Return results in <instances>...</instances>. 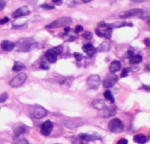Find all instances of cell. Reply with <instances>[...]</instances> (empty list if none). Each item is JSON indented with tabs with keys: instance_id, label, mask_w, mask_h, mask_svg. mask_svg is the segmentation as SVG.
<instances>
[{
	"instance_id": "34",
	"label": "cell",
	"mask_w": 150,
	"mask_h": 144,
	"mask_svg": "<svg viewBox=\"0 0 150 144\" xmlns=\"http://www.w3.org/2000/svg\"><path fill=\"white\" fill-rule=\"evenodd\" d=\"M40 68L41 69H43V70H48L50 68V66L47 62H42L41 63V65H40Z\"/></svg>"
},
{
	"instance_id": "29",
	"label": "cell",
	"mask_w": 150,
	"mask_h": 144,
	"mask_svg": "<svg viewBox=\"0 0 150 144\" xmlns=\"http://www.w3.org/2000/svg\"><path fill=\"white\" fill-rule=\"evenodd\" d=\"M8 98V94L7 92H3L0 95V103H4Z\"/></svg>"
},
{
	"instance_id": "17",
	"label": "cell",
	"mask_w": 150,
	"mask_h": 144,
	"mask_svg": "<svg viewBox=\"0 0 150 144\" xmlns=\"http://www.w3.org/2000/svg\"><path fill=\"white\" fill-rule=\"evenodd\" d=\"M45 56H46L47 60L50 63H55V62L57 61L58 58H57V55L56 53L53 51V50L50 49V50H48L45 53Z\"/></svg>"
},
{
	"instance_id": "14",
	"label": "cell",
	"mask_w": 150,
	"mask_h": 144,
	"mask_svg": "<svg viewBox=\"0 0 150 144\" xmlns=\"http://www.w3.org/2000/svg\"><path fill=\"white\" fill-rule=\"evenodd\" d=\"M83 50L84 53H86L87 56L89 58H92L94 56V54L96 53L97 50H96V48L93 45L90 44H86L83 47Z\"/></svg>"
},
{
	"instance_id": "7",
	"label": "cell",
	"mask_w": 150,
	"mask_h": 144,
	"mask_svg": "<svg viewBox=\"0 0 150 144\" xmlns=\"http://www.w3.org/2000/svg\"><path fill=\"white\" fill-rule=\"evenodd\" d=\"M47 110H45V108L41 106H35L33 109V112H32L33 116L37 119L44 118V117L47 116Z\"/></svg>"
},
{
	"instance_id": "37",
	"label": "cell",
	"mask_w": 150,
	"mask_h": 144,
	"mask_svg": "<svg viewBox=\"0 0 150 144\" xmlns=\"http://www.w3.org/2000/svg\"><path fill=\"white\" fill-rule=\"evenodd\" d=\"M5 5H6V3L4 0H0V11L3 10L5 8Z\"/></svg>"
},
{
	"instance_id": "40",
	"label": "cell",
	"mask_w": 150,
	"mask_h": 144,
	"mask_svg": "<svg viewBox=\"0 0 150 144\" xmlns=\"http://www.w3.org/2000/svg\"><path fill=\"white\" fill-rule=\"evenodd\" d=\"M144 44H145L147 47H150V38H145V39H144Z\"/></svg>"
},
{
	"instance_id": "36",
	"label": "cell",
	"mask_w": 150,
	"mask_h": 144,
	"mask_svg": "<svg viewBox=\"0 0 150 144\" xmlns=\"http://www.w3.org/2000/svg\"><path fill=\"white\" fill-rule=\"evenodd\" d=\"M9 20H10V19H9V17H4L3 19H0V25L7 23L9 22Z\"/></svg>"
},
{
	"instance_id": "4",
	"label": "cell",
	"mask_w": 150,
	"mask_h": 144,
	"mask_svg": "<svg viewBox=\"0 0 150 144\" xmlns=\"http://www.w3.org/2000/svg\"><path fill=\"white\" fill-rule=\"evenodd\" d=\"M144 11L140 8H134L131 9V10L125 11L121 12L119 16L122 19H127V18H131L133 17H142L143 14H144Z\"/></svg>"
},
{
	"instance_id": "31",
	"label": "cell",
	"mask_w": 150,
	"mask_h": 144,
	"mask_svg": "<svg viewBox=\"0 0 150 144\" xmlns=\"http://www.w3.org/2000/svg\"><path fill=\"white\" fill-rule=\"evenodd\" d=\"M74 58L76 59V60H77V62H80V61H81L83 59V57L81 53H77V52H74Z\"/></svg>"
},
{
	"instance_id": "30",
	"label": "cell",
	"mask_w": 150,
	"mask_h": 144,
	"mask_svg": "<svg viewBox=\"0 0 150 144\" xmlns=\"http://www.w3.org/2000/svg\"><path fill=\"white\" fill-rule=\"evenodd\" d=\"M131 70V68H125L122 70V72L121 73V77L122 78H124V77H128V73L130 72V71Z\"/></svg>"
},
{
	"instance_id": "19",
	"label": "cell",
	"mask_w": 150,
	"mask_h": 144,
	"mask_svg": "<svg viewBox=\"0 0 150 144\" xmlns=\"http://www.w3.org/2000/svg\"><path fill=\"white\" fill-rule=\"evenodd\" d=\"M120 69H121V63L119 61H117V60L112 61L110 65L109 70L112 74H114L116 72L119 71Z\"/></svg>"
},
{
	"instance_id": "8",
	"label": "cell",
	"mask_w": 150,
	"mask_h": 144,
	"mask_svg": "<svg viewBox=\"0 0 150 144\" xmlns=\"http://www.w3.org/2000/svg\"><path fill=\"white\" fill-rule=\"evenodd\" d=\"M118 80H119V77H118L117 75H116V74H110L103 80V86L107 88V89L112 87L117 83Z\"/></svg>"
},
{
	"instance_id": "42",
	"label": "cell",
	"mask_w": 150,
	"mask_h": 144,
	"mask_svg": "<svg viewBox=\"0 0 150 144\" xmlns=\"http://www.w3.org/2000/svg\"><path fill=\"white\" fill-rule=\"evenodd\" d=\"M142 89H144V90H146V91H147V92H150V86H145V85H144V86L142 87Z\"/></svg>"
},
{
	"instance_id": "3",
	"label": "cell",
	"mask_w": 150,
	"mask_h": 144,
	"mask_svg": "<svg viewBox=\"0 0 150 144\" xmlns=\"http://www.w3.org/2000/svg\"><path fill=\"white\" fill-rule=\"evenodd\" d=\"M108 128L112 133L120 134L124 130V125L120 119L115 118L110 120L108 123Z\"/></svg>"
},
{
	"instance_id": "39",
	"label": "cell",
	"mask_w": 150,
	"mask_h": 144,
	"mask_svg": "<svg viewBox=\"0 0 150 144\" xmlns=\"http://www.w3.org/2000/svg\"><path fill=\"white\" fill-rule=\"evenodd\" d=\"M134 52L132 51V50H128V52H127V53H126V57L127 58H129V59H131V58H132V57L134 56Z\"/></svg>"
},
{
	"instance_id": "12",
	"label": "cell",
	"mask_w": 150,
	"mask_h": 144,
	"mask_svg": "<svg viewBox=\"0 0 150 144\" xmlns=\"http://www.w3.org/2000/svg\"><path fill=\"white\" fill-rule=\"evenodd\" d=\"M96 33L99 37H104V38H107V39H110L112 33V29L110 27L109 25H108V27H106L104 30H101L100 29H96Z\"/></svg>"
},
{
	"instance_id": "6",
	"label": "cell",
	"mask_w": 150,
	"mask_h": 144,
	"mask_svg": "<svg viewBox=\"0 0 150 144\" xmlns=\"http://www.w3.org/2000/svg\"><path fill=\"white\" fill-rule=\"evenodd\" d=\"M86 84L89 89H97L101 84V78L97 74H92L87 79Z\"/></svg>"
},
{
	"instance_id": "35",
	"label": "cell",
	"mask_w": 150,
	"mask_h": 144,
	"mask_svg": "<svg viewBox=\"0 0 150 144\" xmlns=\"http://www.w3.org/2000/svg\"><path fill=\"white\" fill-rule=\"evenodd\" d=\"M83 31V27L82 26H80V25H77L74 29L75 33H80Z\"/></svg>"
},
{
	"instance_id": "11",
	"label": "cell",
	"mask_w": 150,
	"mask_h": 144,
	"mask_svg": "<svg viewBox=\"0 0 150 144\" xmlns=\"http://www.w3.org/2000/svg\"><path fill=\"white\" fill-rule=\"evenodd\" d=\"M78 137L82 140L88 141V142L101 140V137L97 133H94V134H80Z\"/></svg>"
},
{
	"instance_id": "33",
	"label": "cell",
	"mask_w": 150,
	"mask_h": 144,
	"mask_svg": "<svg viewBox=\"0 0 150 144\" xmlns=\"http://www.w3.org/2000/svg\"><path fill=\"white\" fill-rule=\"evenodd\" d=\"M72 144H85V143L82 140L80 139V138H74L72 140Z\"/></svg>"
},
{
	"instance_id": "45",
	"label": "cell",
	"mask_w": 150,
	"mask_h": 144,
	"mask_svg": "<svg viewBox=\"0 0 150 144\" xmlns=\"http://www.w3.org/2000/svg\"><path fill=\"white\" fill-rule=\"evenodd\" d=\"M145 70L147 71H150V64H149V65H146Z\"/></svg>"
},
{
	"instance_id": "16",
	"label": "cell",
	"mask_w": 150,
	"mask_h": 144,
	"mask_svg": "<svg viewBox=\"0 0 150 144\" xmlns=\"http://www.w3.org/2000/svg\"><path fill=\"white\" fill-rule=\"evenodd\" d=\"M92 105L96 109L99 110H104L106 108H108L105 101L101 99H96L92 101Z\"/></svg>"
},
{
	"instance_id": "22",
	"label": "cell",
	"mask_w": 150,
	"mask_h": 144,
	"mask_svg": "<svg viewBox=\"0 0 150 144\" xmlns=\"http://www.w3.org/2000/svg\"><path fill=\"white\" fill-rule=\"evenodd\" d=\"M26 69V66L23 63L21 62H18V61H16L14 62V65H13V68H12V70L14 71V72H19L25 70Z\"/></svg>"
},
{
	"instance_id": "43",
	"label": "cell",
	"mask_w": 150,
	"mask_h": 144,
	"mask_svg": "<svg viewBox=\"0 0 150 144\" xmlns=\"http://www.w3.org/2000/svg\"><path fill=\"white\" fill-rule=\"evenodd\" d=\"M147 0H131V2H146Z\"/></svg>"
},
{
	"instance_id": "5",
	"label": "cell",
	"mask_w": 150,
	"mask_h": 144,
	"mask_svg": "<svg viewBox=\"0 0 150 144\" xmlns=\"http://www.w3.org/2000/svg\"><path fill=\"white\" fill-rule=\"evenodd\" d=\"M26 79H27V75L25 73H20L10 81L9 84L13 88L20 87L26 82Z\"/></svg>"
},
{
	"instance_id": "28",
	"label": "cell",
	"mask_w": 150,
	"mask_h": 144,
	"mask_svg": "<svg viewBox=\"0 0 150 144\" xmlns=\"http://www.w3.org/2000/svg\"><path fill=\"white\" fill-rule=\"evenodd\" d=\"M40 7H41V8L45 9V10H53V9L56 8L54 5H48V4H42V5H41Z\"/></svg>"
},
{
	"instance_id": "41",
	"label": "cell",
	"mask_w": 150,
	"mask_h": 144,
	"mask_svg": "<svg viewBox=\"0 0 150 144\" xmlns=\"http://www.w3.org/2000/svg\"><path fill=\"white\" fill-rule=\"evenodd\" d=\"M52 1H53V3H55L57 5H60L62 3V0H52Z\"/></svg>"
},
{
	"instance_id": "23",
	"label": "cell",
	"mask_w": 150,
	"mask_h": 144,
	"mask_svg": "<svg viewBox=\"0 0 150 144\" xmlns=\"http://www.w3.org/2000/svg\"><path fill=\"white\" fill-rule=\"evenodd\" d=\"M110 50V44L109 42H106V41L102 42L99 45L98 49L99 52H108Z\"/></svg>"
},
{
	"instance_id": "44",
	"label": "cell",
	"mask_w": 150,
	"mask_h": 144,
	"mask_svg": "<svg viewBox=\"0 0 150 144\" xmlns=\"http://www.w3.org/2000/svg\"><path fill=\"white\" fill-rule=\"evenodd\" d=\"M70 30H71V28L69 27V26H66V27H65V32H70Z\"/></svg>"
},
{
	"instance_id": "38",
	"label": "cell",
	"mask_w": 150,
	"mask_h": 144,
	"mask_svg": "<svg viewBox=\"0 0 150 144\" xmlns=\"http://www.w3.org/2000/svg\"><path fill=\"white\" fill-rule=\"evenodd\" d=\"M128 140L125 139V138H122V139H120V140L117 142V144H128Z\"/></svg>"
},
{
	"instance_id": "27",
	"label": "cell",
	"mask_w": 150,
	"mask_h": 144,
	"mask_svg": "<svg viewBox=\"0 0 150 144\" xmlns=\"http://www.w3.org/2000/svg\"><path fill=\"white\" fill-rule=\"evenodd\" d=\"M51 50L56 53V55L58 56V55H60V54L62 53V51H63V47H62V46H57V47H53V49H51Z\"/></svg>"
},
{
	"instance_id": "2",
	"label": "cell",
	"mask_w": 150,
	"mask_h": 144,
	"mask_svg": "<svg viewBox=\"0 0 150 144\" xmlns=\"http://www.w3.org/2000/svg\"><path fill=\"white\" fill-rule=\"evenodd\" d=\"M72 23V19L71 17H61L59 19H57L52 22L51 23L48 24L45 26L46 29H55V28H62L69 26L70 24Z\"/></svg>"
},
{
	"instance_id": "21",
	"label": "cell",
	"mask_w": 150,
	"mask_h": 144,
	"mask_svg": "<svg viewBox=\"0 0 150 144\" xmlns=\"http://www.w3.org/2000/svg\"><path fill=\"white\" fill-rule=\"evenodd\" d=\"M109 26L112 29L113 28H121V27H125V26H133V24L131 23H127V22H116L114 23L108 24Z\"/></svg>"
},
{
	"instance_id": "20",
	"label": "cell",
	"mask_w": 150,
	"mask_h": 144,
	"mask_svg": "<svg viewBox=\"0 0 150 144\" xmlns=\"http://www.w3.org/2000/svg\"><path fill=\"white\" fill-rule=\"evenodd\" d=\"M134 141L137 143H139V144H144L146 143L147 141V138L144 134H137L133 138Z\"/></svg>"
},
{
	"instance_id": "10",
	"label": "cell",
	"mask_w": 150,
	"mask_h": 144,
	"mask_svg": "<svg viewBox=\"0 0 150 144\" xmlns=\"http://www.w3.org/2000/svg\"><path fill=\"white\" fill-rule=\"evenodd\" d=\"M31 14V11L28 8L27 5H24L21 8H19L18 9L12 14V17L14 18H18V17H23V16L29 15Z\"/></svg>"
},
{
	"instance_id": "32",
	"label": "cell",
	"mask_w": 150,
	"mask_h": 144,
	"mask_svg": "<svg viewBox=\"0 0 150 144\" xmlns=\"http://www.w3.org/2000/svg\"><path fill=\"white\" fill-rule=\"evenodd\" d=\"M15 144H29V142L25 138H20L16 141Z\"/></svg>"
},
{
	"instance_id": "13",
	"label": "cell",
	"mask_w": 150,
	"mask_h": 144,
	"mask_svg": "<svg viewBox=\"0 0 150 144\" xmlns=\"http://www.w3.org/2000/svg\"><path fill=\"white\" fill-rule=\"evenodd\" d=\"M16 47V44L12 41L5 40L1 42V48L4 51H11Z\"/></svg>"
},
{
	"instance_id": "1",
	"label": "cell",
	"mask_w": 150,
	"mask_h": 144,
	"mask_svg": "<svg viewBox=\"0 0 150 144\" xmlns=\"http://www.w3.org/2000/svg\"><path fill=\"white\" fill-rule=\"evenodd\" d=\"M38 44L33 38H24L19 40L16 44V48L17 51L29 52L38 47Z\"/></svg>"
},
{
	"instance_id": "9",
	"label": "cell",
	"mask_w": 150,
	"mask_h": 144,
	"mask_svg": "<svg viewBox=\"0 0 150 144\" xmlns=\"http://www.w3.org/2000/svg\"><path fill=\"white\" fill-rule=\"evenodd\" d=\"M53 129V123L50 121V120H47L45 122H43L42 125H41V128H40V131L41 134L45 136H48L50 134Z\"/></svg>"
},
{
	"instance_id": "24",
	"label": "cell",
	"mask_w": 150,
	"mask_h": 144,
	"mask_svg": "<svg viewBox=\"0 0 150 144\" xmlns=\"http://www.w3.org/2000/svg\"><path fill=\"white\" fill-rule=\"evenodd\" d=\"M104 98H105V99L109 101L110 103H114V101H115L114 97H113L112 92H111L110 90H106V91L104 92Z\"/></svg>"
},
{
	"instance_id": "18",
	"label": "cell",
	"mask_w": 150,
	"mask_h": 144,
	"mask_svg": "<svg viewBox=\"0 0 150 144\" xmlns=\"http://www.w3.org/2000/svg\"><path fill=\"white\" fill-rule=\"evenodd\" d=\"M29 131V128H28L26 125H21V126H17L14 128V133L16 137L21 135V134H26L28 133Z\"/></svg>"
},
{
	"instance_id": "15",
	"label": "cell",
	"mask_w": 150,
	"mask_h": 144,
	"mask_svg": "<svg viewBox=\"0 0 150 144\" xmlns=\"http://www.w3.org/2000/svg\"><path fill=\"white\" fill-rule=\"evenodd\" d=\"M116 112H117V109L116 107L106 108L105 110H104V112L101 113V116L104 118H109V117L116 115Z\"/></svg>"
},
{
	"instance_id": "25",
	"label": "cell",
	"mask_w": 150,
	"mask_h": 144,
	"mask_svg": "<svg viewBox=\"0 0 150 144\" xmlns=\"http://www.w3.org/2000/svg\"><path fill=\"white\" fill-rule=\"evenodd\" d=\"M143 61V57L140 55H134L132 58L130 59V63L131 64H139Z\"/></svg>"
},
{
	"instance_id": "46",
	"label": "cell",
	"mask_w": 150,
	"mask_h": 144,
	"mask_svg": "<svg viewBox=\"0 0 150 144\" xmlns=\"http://www.w3.org/2000/svg\"><path fill=\"white\" fill-rule=\"evenodd\" d=\"M83 2H84V3H87V2H91V1H92V0H81Z\"/></svg>"
},
{
	"instance_id": "26",
	"label": "cell",
	"mask_w": 150,
	"mask_h": 144,
	"mask_svg": "<svg viewBox=\"0 0 150 144\" xmlns=\"http://www.w3.org/2000/svg\"><path fill=\"white\" fill-rule=\"evenodd\" d=\"M82 37L86 40H91L93 38V34L89 31H86L82 34Z\"/></svg>"
}]
</instances>
